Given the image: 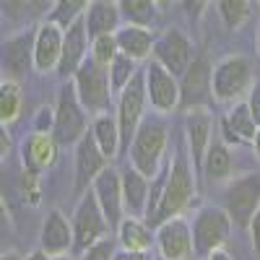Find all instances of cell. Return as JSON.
<instances>
[{
    "mask_svg": "<svg viewBox=\"0 0 260 260\" xmlns=\"http://www.w3.org/2000/svg\"><path fill=\"white\" fill-rule=\"evenodd\" d=\"M192 198H195V167H192V159H190L187 143L180 141L175 156H172L167 161V167L161 169V203H159L154 221L148 226L156 232L169 219L182 216L185 208L192 203Z\"/></svg>",
    "mask_w": 260,
    "mask_h": 260,
    "instance_id": "obj_1",
    "label": "cell"
},
{
    "mask_svg": "<svg viewBox=\"0 0 260 260\" xmlns=\"http://www.w3.org/2000/svg\"><path fill=\"white\" fill-rule=\"evenodd\" d=\"M167 141H169V133H167V122L161 120V115L146 117L127 151L133 169H138L148 180H156L164 169L161 161L167 154Z\"/></svg>",
    "mask_w": 260,
    "mask_h": 260,
    "instance_id": "obj_2",
    "label": "cell"
},
{
    "mask_svg": "<svg viewBox=\"0 0 260 260\" xmlns=\"http://www.w3.org/2000/svg\"><path fill=\"white\" fill-rule=\"evenodd\" d=\"M190 226H192L195 255L208 260V255H213L216 250H221L226 245L234 224L224 206H203L195 211Z\"/></svg>",
    "mask_w": 260,
    "mask_h": 260,
    "instance_id": "obj_3",
    "label": "cell"
},
{
    "mask_svg": "<svg viewBox=\"0 0 260 260\" xmlns=\"http://www.w3.org/2000/svg\"><path fill=\"white\" fill-rule=\"evenodd\" d=\"M73 86H76V94L83 104V110L94 112V117L110 110L112 96H115L112 83H110V71L102 68L99 62H94L91 55L81 65V71L73 76Z\"/></svg>",
    "mask_w": 260,
    "mask_h": 260,
    "instance_id": "obj_4",
    "label": "cell"
},
{
    "mask_svg": "<svg viewBox=\"0 0 260 260\" xmlns=\"http://www.w3.org/2000/svg\"><path fill=\"white\" fill-rule=\"evenodd\" d=\"M89 130H86V110L76 94L73 81H68L57 94V107H55V127L52 136L60 146H73L78 143Z\"/></svg>",
    "mask_w": 260,
    "mask_h": 260,
    "instance_id": "obj_5",
    "label": "cell"
},
{
    "mask_svg": "<svg viewBox=\"0 0 260 260\" xmlns=\"http://www.w3.org/2000/svg\"><path fill=\"white\" fill-rule=\"evenodd\" d=\"M146 104H148V91H146V76L138 71V76L127 83V89L117 96V125H120V138H122V151H130L138 127L146 120Z\"/></svg>",
    "mask_w": 260,
    "mask_h": 260,
    "instance_id": "obj_6",
    "label": "cell"
},
{
    "mask_svg": "<svg viewBox=\"0 0 260 260\" xmlns=\"http://www.w3.org/2000/svg\"><path fill=\"white\" fill-rule=\"evenodd\" d=\"M112 229L104 219V211L96 201L94 190L83 192L81 201L76 206V213H73V237H76V250L83 255L89 247H94L96 242H102L104 237H110Z\"/></svg>",
    "mask_w": 260,
    "mask_h": 260,
    "instance_id": "obj_7",
    "label": "cell"
},
{
    "mask_svg": "<svg viewBox=\"0 0 260 260\" xmlns=\"http://www.w3.org/2000/svg\"><path fill=\"white\" fill-rule=\"evenodd\" d=\"M250 81H252L250 60L245 55H229V57H224L213 65V78H211L213 99L237 104V99H240L247 89H252Z\"/></svg>",
    "mask_w": 260,
    "mask_h": 260,
    "instance_id": "obj_8",
    "label": "cell"
},
{
    "mask_svg": "<svg viewBox=\"0 0 260 260\" xmlns=\"http://www.w3.org/2000/svg\"><path fill=\"white\" fill-rule=\"evenodd\" d=\"M224 208L237 229H250L255 213L260 211V177H237L224 190Z\"/></svg>",
    "mask_w": 260,
    "mask_h": 260,
    "instance_id": "obj_9",
    "label": "cell"
},
{
    "mask_svg": "<svg viewBox=\"0 0 260 260\" xmlns=\"http://www.w3.org/2000/svg\"><path fill=\"white\" fill-rule=\"evenodd\" d=\"M146 76V91H148V104L156 115H169L180 110V78L172 76L161 62L151 60L143 68Z\"/></svg>",
    "mask_w": 260,
    "mask_h": 260,
    "instance_id": "obj_10",
    "label": "cell"
},
{
    "mask_svg": "<svg viewBox=\"0 0 260 260\" xmlns=\"http://www.w3.org/2000/svg\"><path fill=\"white\" fill-rule=\"evenodd\" d=\"M213 68L206 55H198L187 68V73L180 78V110H206V104L213 102L211 89Z\"/></svg>",
    "mask_w": 260,
    "mask_h": 260,
    "instance_id": "obj_11",
    "label": "cell"
},
{
    "mask_svg": "<svg viewBox=\"0 0 260 260\" xmlns=\"http://www.w3.org/2000/svg\"><path fill=\"white\" fill-rule=\"evenodd\" d=\"M154 60L161 62L164 68L182 78L187 73V68L192 65V42L180 31V29H164L156 37V45H154Z\"/></svg>",
    "mask_w": 260,
    "mask_h": 260,
    "instance_id": "obj_12",
    "label": "cell"
},
{
    "mask_svg": "<svg viewBox=\"0 0 260 260\" xmlns=\"http://www.w3.org/2000/svg\"><path fill=\"white\" fill-rule=\"evenodd\" d=\"M94 195H96V201L104 211V219L107 224H110L112 234H117L120 224L127 219V213H125V198H122V177H120V172L112 169V167H107L102 175L94 180L91 185Z\"/></svg>",
    "mask_w": 260,
    "mask_h": 260,
    "instance_id": "obj_13",
    "label": "cell"
},
{
    "mask_svg": "<svg viewBox=\"0 0 260 260\" xmlns=\"http://www.w3.org/2000/svg\"><path fill=\"white\" fill-rule=\"evenodd\" d=\"M156 247L159 257L164 260H190L195 257V242H192V226L185 216L169 219L156 229Z\"/></svg>",
    "mask_w": 260,
    "mask_h": 260,
    "instance_id": "obj_14",
    "label": "cell"
},
{
    "mask_svg": "<svg viewBox=\"0 0 260 260\" xmlns=\"http://www.w3.org/2000/svg\"><path fill=\"white\" fill-rule=\"evenodd\" d=\"M34 45H37V26H26L6 39L3 45V78L18 81L34 65Z\"/></svg>",
    "mask_w": 260,
    "mask_h": 260,
    "instance_id": "obj_15",
    "label": "cell"
},
{
    "mask_svg": "<svg viewBox=\"0 0 260 260\" xmlns=\"http://www.w3.org/2000/svg\"><path fill=\"white\" fill-rule=\"evenodd\" d=\"M110 167V159L102 154V148L96 146L91 130L76 143V190L83 195V190L94 185V180Z\"/></svg>",
    "mask_w": 260,
    "mask_h": 260,
    "instance_id": "obj_16",
    "label": "cell"
},
{
    "mask_svg": "<svg viewBox=\"0 0 260 260\" xmlns=\"http://www.w3.org/2000/svg\"><path fill=\"white\" fill-rule=\"evenodd\" d=\"M89 31H86V21H76L71 29H65V42H62V57H60V65H57V76L62 81L73 78L81 65L89 60Z\"/></svg>",
    "mask_w": 260,
    "mask_h": 260,
    "instance_id": "obj_17",
    "label": "cell"
},
{
    "mask_svg": "<svg viewBox=\"0 0 260 260\" xmlns=\"http://www.w3.org/2000/svg\"><path fill=\"white\" fill-rule=\"evenodd\" d=\"M65 29H60L52 21H42L37 26V45H34V68L39 73H57V65L62 57Z\"/></svg>",
    "mask_w": 260,
    "mask_h": 260,
    "instance_id": "obj_18",
    "label": "cell"
},
{
    "mask_svg": "<svg viewBox=\"0 0 260 260\" xmlns=\"http://www.w3.org/2000/svg\"><path fill=\"white\" fill-rule=\"evenodd\" d=\"M185 138L195 172L203 169V159L213 143V117L208 110H190L185 117Z\"/></svg>",
    "mask_w": 260,
    "mask_h": 260,
    "instance_id": "obj_19",
    "label": "cell"
},
{
    "mask_svg": "<svg viewBox=\"0 0 260 260\" xmlns=\"http://www.w3.org/2000/svg\"><path fill=\"white\" fill-rule=\"evenodd\" d=\"M57 151L60 143L55 141L52 133H34L31 130L21 143V164L31 175H42L57 161Z\"/></svg>",
    "mask_w": 260,
    "mask_h": 260,
    "instance_id": "obj_20",
    "label": "cell"
},
{
    "mask_svg": "<svg viewBox=\"0 0 260 260\" xmlns=\"http://www.w3.org/2000/svg\"><path fill=\"white\" fill-rule=\"evenodd\" d=\"M76 247L73 237V221H68L62 216V211L52 208L45 221H42V234H39V250H45L50 257L68 255V250Z\"/></svg>",
    "mask_w": 260,
    "mask_h": 260,
    "instance_id": "obj_21",
    "label": "cell"
},
{
    "mask_svg": "<svg viewBox=\"0 0 260 260\" xmlns=\"http://www.w3.org/2000/svg\"><path fill=\"white\" fill-rule=\"evenodd\" d=\"M122 177V198H125V211L127 216H133V219H141L146 216V208H148V198H151V180L143 177L138 169L127 167L120 172Z\"/></svg>",
    "mask_w": 260,
    "mask_h": 260,
    "instance_id": "obj_22",
    "label": "cell"
},
{
    "mask_svg": "<svg viewBox=\"0 0 260 260\" xmlns=\"http://www.w3.org/2000/svg\"><path fill=\"white\" fill-rule=\"evenodd\" d=\"M117 47L120 55L130 57V60H146L148 55H154V45H156V37L151 34V29L146 26H136V24H125L117 29Z\"/></svg>",
    "mask_w": 260,
    "mask_h": 260,
    "instance_id": "obj_23",
    "label": "cell"
},
{
    "mask_svg": "<svg viewBox=\"0 0 260 260\" xmlns=\"http://www.w3.org/2000/svg\"><path fill=\"white\" fill-rule=\"evenodd\" d=\"M120 3H104V0H96V3L89 6L83 21H86V31H89L91 39L96 37H107V34H117L120 29Z\"/></svg>",
    "mask_w": 260,
    "mask_h": 260,
    "instance_id": "obj_24",
    "label": "cell"
},
{
    "mask_svg": "<svg viewBox=\"0 0 260 260\" xmlns=\"http://www.w3.org/2000/svg\"><path fill=\"white\" fill-rule=\"evenodd\" d=\"M115 237H117L120 250H127V252H151V247L156 245V232L143 219H133V216H127L120 224Z\"/></svg>",
    "mask_w": 260,
    "mask_h": 260,
    "instance_id": "obj_25",
    "label": "cell"
},
{
    "mask_svg": "<svg viewBox=\"0 0 260 260\" xmlns=\"http://www.w3.org/2000/svg\"><path fill=\"white\" fill-rule=\"evenodd\" d=\"M91 136L96 141V146L102 148V154L107 159H115L120 151H122V138H120V125H117V117L104 112V115H96L94 122H91Z\"/></svg>",
    "mask_w": 260,
    "mask_h": 260,
    "instance_id": "obj_26",
    "label": "cell"
},
{
    "mask_svg": "<svg viewBox=\"0 0 260 260\" xmlns=\"http://www.w3.org/2000/svg\"><path fill=\"white\" fill-rule=\"evenodd\" d=\"M203 175L208 182H224L234 175V159H232V151L224 141H213L208 154L203 159Z\"/></svg>",
    "mask_w": 260,
    "mask_h": 260,
    "instance_id": "obj_27",
    "label": "cell"
},
{
    "mask_svg": "<svg viewBox=\"0 0 260 260\" xmlns=\"http://www.w3.org/2000/svg\"><path fill=\"white\" fill-rule=\"evenodd\" d=\"M21 107H24V91H21V83L3 78L0 81V122L3 127L13 125L21 115Z\"/></svg>",
    "mask_w": 260,
    "mask_h": 260,
    "instance_id": "obj_28",
    "label": "cell"
},
{
    "mask_svg": "<svg viewBox=\"0 0 260 260\" xmlns=\"http://www.w3.org/2000/svg\"><path fill=\"white\" fill-rule=\"evenodd\" d=\"M224 122L229 125V130H232V133L240 138L242 143H252L255 136H257V125H255V120H252V112H250L247 102L232 104V110L226 112Z\"/></svg>",
    "mask_w": 260,
    "mask_h": 260,
    "instance_id": "obj_29",
    "label": "cell"
},
{
    "mask_svg": "<svg viewBox=\"0 0 260 260\" xmlns=\"http://www.w3.org/2000/svg\"><path fill=\"white\" fill-rule=\"evenodd\" d=\"M89 6L91 3H86V0H60V3H55V8L50 11L47 21L57 24L60 29H71L76 21H81L86 16Z\"/></svg>",
    "mask_w": 260,
    "mask_h": 260,
    "instance_id": "obj_30",
    "label": "cell"
},
{
    "mask_svg": "<svg viewBox=\"0 0 260 260\" xmlns=\"http://www.w3.org/2000/svg\"><path fill=\"white\" fill-rule=\"evenodd\" d=\"M120 11L127 18V24L146 26V29L154 24V18H156V3H151V0H122Z\"/></svg>",
    "mask_w": 260,
    "mask_h": 260,
    "instance_id": "obj_31",
    "label": "cell"
},
{
    "mask_svg": "<svg viewBox=\"0 0 260 260\" xmlns=\"http://www.w3.org/2000/svg\"><path fill=\"white\" fill-rule=\"evenodd\" d=\"M138 76V62L136 60H130L125 55H120L112 65H110V83H112V94L120 96L125 89H127V83L133 81Z\"/></svg>",
    "mask_w": 260,
    "mask_h": 260,
    "instance_id": "obj_32",
    "label": "cell"
},
{
    "mask_svg": "<svg viewBox=\"0 0 260 260\" xmlns=\"http://www.w3.org/2000/svg\"><path fill=\"white\" fill-rule=\"evenodd\" d=\"M117 57H120V47H117V37H115V34L91 39V60L99 62L102 68L110 71V65H112Z\"/></svg>",
    "mask_w": 260,
    "mask_h": 260,
    "instance_id": "obj_33",
    "label": "cell"
},
{
    "mask_svg": "<svg viewBox=\"0 0 260 260\" xmlns=\"http://www.w3.org/2000/svg\"><path fill=\"white\" fill-rule=\"evenodd\" d=\"M216 8H219L224 24H226L229 29L242 26L245 18L250 16V3H247V0H219V3H216Z\"/></svg>",
    "mask_w": 260,
    "mask_h": 260,
    "instance_id": "obj_34",
    "label": "cell"
},
{
    "mask_svg": "<svg viewBox=\"0 0 260 260\" xmlns=\"http://www.w3.org/2000/svg\"><path fill=\"white\" fill-rule=\"evenodd\" d=\"M115 255H117V237L110 234V237H104L102 242H96L94 247L86 250L81 255V260H115Z\"/></svg>",
    "mask_w": 260,
    "mask_h": 260,
    "instance_id": "obj_35",
    "label": "cell"
},
{
    "mask_svg": "<svg viewBox=\"0 0 260 260\" xmlns=\"http://www.w3.org/2000/svg\"><path fill=\"white\" fill-rule=\"evenodd\" d=\"M18 187H21V195H24V201L26 203H31V206H37L39 201H42V185H39V175H31V172H21V182H18Z\"/></svg>",
    "mask_w": 260,
    "mask_h": 260,
    "instance_id": "obj_36",
    "label": "cell"
},
{
    "mask_svg": "<svg viewBox=\"0 0 260 260\" xmlns=\"http://www.w3.org/2000/svg\"><path fill=\"white\" fill-rule=\"evenodd\" d=\"M247 107H250V112H252L255 125L260 127V78L252 83V89H250V94H247Z\"/></svg>",
    "mask_w": 260,
    "mask_h": 260,
    "instance_id": "obj_37",
    "label": "cell"
},
{
    "mask_svg": "<svg viewBox=\"0 0 260 260\" xmlns=\"http://www.w3.org/2000/svg\"><path fill=\"white\" fill-rule=\"evenodd\" d=\"M250 245H252V252H255V257L260 260V211L255 213V219H252V224H250Z\"/></svg>",
    "mask_w": 260,
    "mask_h": 260,
    "instance_id": "obj_38",
    "label": "cell"
},
{
    "mask_svg": "<svg viewBox=\"0 0 260 260\" xmlns=\"http://www.w3.org/2000/svg\"><path fill=\"white\" fill-rule=\"evenodd\" d=\"M115 260H154L151 252H127V250H117Z\"/></svg>",
    "mask_w": 260,
    "mask_h": 260,
    "instance_id": "obj_39",
    "label": "cell"
},
{
    "mask_svg": "<svg viewBox=\"0 0 260 260\" xmlns=\"http://www.w3.org/2000/svg\"><path fill=\"white\" fill-rule=\"evenodd\" d=\"M8 154H11V138L6 133V127H3V136H0V156L8 159Z\"/></svg>",
    "mask_w": 260,
    "mask_h": 260,
    "instance_id": "obj_40",
    "label": "cell"
},
{
    "mask_svg": "<svg viewBox=\"0 0 260 260\" xmlns=\"http://www.w3.org/2000/svg\"><path fill=\"white\" fill-rule=\"evenodd\" d=\"M208 260H234V255L226 247H221V250H216L213 255H208Z\"/></svg>",
    "mask_w": 260,
    "mask_h": 260,
    "instance_id": "obj_41",
    "label": "cell"
},
{
    "mask_svg": "<svg viewBox=\"0 0 260 260\" xmlns=\"http://www.w3.org/2000/svg\"><path fill=\"white\" fill-rule=\"evenodd\" d=\"M24 260H52V257H50L45 250H34V252H29Z\"/></svg>",
    "mask_w": 260,
    "mask_h": 260,
    "instance_id": "obj_42",
    "label": "cell"
},
{
    "mask_svg": "<svg viewBox=\"0 0 260 260\" xmlns=\"http://www.w3.org/2000/svg\"><path fill=\"white\" fill-rule=\"evenodd\" d=\"M252 151H255V156L260 159V127H257V136H255V141H252Z\"/></svg>",
    "mask_w": 260,
    "mask_h": 260,
    "instance_id": "obj_43",
    "label": "cell"
},
{
    "mask_svg": "<svg viewBox=\"0 0 260 260\" xmlns=\"http://www.w3.org/2000/svg\"><path fill=\"white\" fill-rule=\"evenodd\" d=\"M0 260H24V257H21L18 252H6V255L0 257Z\"/></svg>",
    "mask_w": 260,
    "mask_h": 260,
    "instance_id": "obj_44",
    "label": "cell"
},
{
    "mask_svg": "<svg viewBox=\"0 0 260 260\" xmlns=\"http://www.w3.org/2000/svg\"><path fill=\"white\" fill-rule=\"evenodd\" d=\"M52 260H73L71 255H57V257H52Z\"/></svg>",
    "mask_w": 260,
    "mask_h": 260,
    "instance_id": "obj_45",
    "label": "cell"
},
{
    "mask_svg": "<svg viewBox=\"0 0 260 260\" xmlns=\"http://www.w3.org/2000/svg\"><path fill=\"white\" fill-rule=\"evenodd\" d=\"M257 55H260V29H257Z\"/></svg>",
    "mask_w": 260,
    "mask_h": 260,
    "instance_id": "obj_46",
    "label": "cell"
},
{
    "mask_svg": "<svg viewBox=\"0 0 260 260\" xmlns=\"http://www.w3.org/2000/svg\"><path fill=\"white\" fill-rule=\"evenodd\" d=\"M154 260H164V257H159V255H156V257H154Z\"/></svg>",
    "mask_w": 260,
    "mask_h": 260,
    "instance_id": "obj_47",
    "label": "cell"
},
{
    "mask_svg": "<svg viewBox=\"0 0 260 260\" xmlns=\"http://www.w3.org/2000/svg\"><path fill=\"white\" fill-rule=\"evenodd\" d=\"M257 6H260V3H257Z\"/></svg>",
    "mask_w": 260,
    "mask_h": 260,
    "instance_id": "obj_48",
    "label": "cell"
}]
</instances>
